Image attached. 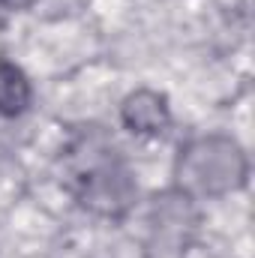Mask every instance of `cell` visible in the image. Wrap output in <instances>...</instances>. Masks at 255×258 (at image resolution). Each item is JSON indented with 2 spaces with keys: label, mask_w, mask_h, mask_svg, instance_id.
I'll return each instance as SVG.
<instances>
[{
  "label": "cell",
  "mask_w": 255,
  "mask_h": 258,
  "mask_svg": "<svg viewBox=\"0 0 255 258\" xmlns=\"http://www.w3.org/2000/svg\"><path fill=\"white\" fill-rule=\"evenodd\" d=\"M246 180H249V156L243 144L225 132L195 135L177 150L174 189L192 201L240 192Z\"/></svg>",
  "instance_id": "obj_1"
},
{
  "label": "cell",
  "mask_w": 255,
  "mask_h": 258,
  "mask_svg": "<svg viewBox=\"0 0 255 258\" xmlns=\"http://www.w3.org/2000/svg\"><path fill=\"white\" fill-rule=\"evenodd\" d=\"M69 192L87 213L120 222L138 201V183L129 162L114 147L87 141V156L78 153V162L72 165Z\"/></svg>",
  "instance_id": "obj_2"
},
{
  "label": "cell",
  "mask_w": 255,
  "mask_h": 258,
  "mask_svg": "<svg viewBox=\"0 0 255 258\" xmlns=\"http://www.w3.org/2000/svg\"><path fill=\"white\" fill-rule=\"evenodd\" d=\"M198 213L195 201L177 192L174 186L168 192L156 195L150 207V252L156 258H177L186 252L195 237Z\"/></svg>",
  "instance_id": "obj_3"
},
{
  "label": "cell",
  "mask_w": 255,
  "mask_h": 258,
  "mask_svg": "<svg viewBox=\"0 0 255 258\" xmlns=\"http://www.w3.org/2000/svg\"><path fill=\"white\" fill-rule=\"evenodd\" d=\"M171 105L162 90L135 87L120 102V123L135 138H159L171 129Z\"/></svg>",
  "instance_id": "obj_4"
},
{
  "label": "cell",
  "mask_w": 255,
  "mask_h": 258,
  "mask_svg": "<svg viewBox=\"0 0 255 258\" xmlns=\"http://www.w3.org/2000/svg\"><path fill=\"white\" fill-rule=\"evenodd\" d=\"M33 105V81L18 63L0 57V117L15 120Z\"/></svg>",
  "instance_id": "obj_5"
},
{
  "label": "cell",
  "mask_w": 255,
  "mask_h": 258,
  "mask_svg": "<svg viewBox=\"0 0 255 258\" xmlns=\"http://www.w3.org/2000/svg\"><path fill=\"white\" fill-rule=\"evenodd\" d=\"M39 0H0V9H6V12H27Z\"/></svg>",
  "instance_id": "obj_6"
}]
</instances>
